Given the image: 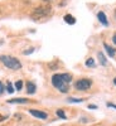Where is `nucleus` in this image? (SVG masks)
Wrapping results in <instances>:
<instances>
[{"mask_svg": "<svg viewBox=\"0 0 116 126\" xmlns=\"http://www.w3.org/2000/svg\"><path fill=\"white\" fill-rule=\"evenodd\" d=\"M6 91H8L9 93H13V92H14L13 85H12V83H10V82H8V83H6Z\"/></svg>", "mask_w": 116, "mask_h": 126, "instance_id": "2eb2a0df", "label": "nucleus"}, {"mask_svg": "<svg viewBox=\"0 0 116 126\" xmlns=\"http://www.w3.org/2000/svg\"><path fill=\"white\" fill-rule=\"evenodd\" d=\"M43 1H44V3H50L52 0H43Z\"/></svg>", "mask_w": 116, "mask_h": 126, "instance_id": "5701e85b", "label": "nucleus"}, {"mask_svg": "<svg viewBox=\"0 0 116 126\" xmlns=\"http://www.w3.org/2000/svg\"><path fill=\"white\" fill-rule=\"evenodd\" d=\"M114 15H115V18H116V9H115V12H114Z\"/></svg>", "mask_w": 116, "mask_h": 126, "instance_id": "393cba45", "label": "nucleus"}, {"mask_svg": "<svg viewBox=\"0 0 116 126\" xmlns=\"http://www.w3.org/2000/svg\"><path fill=\"white\" fill-rule=\"evenodd\" d=\"M107 106H109V107H112V109H115V110H116V105H114V103H111V102H109V103H107Z\"/></svg>", "mask_w": 116, "mask_h": 126, "instance_id": "6ab92c4d", "label": "nucleus"}, {"mask_svg": "<svg viewBox=\"0 0 116 126\" xmlns=\"http://www.w3.org/2000/svg\"><path fill=\"white\" fill-rule=\"evenodd\" d=\"M86 66H87V67H95V66H96V63H95V61H93L92 58H88V59L86 61Z\"/></svg>", "mask_w": 116, "mask_h": 126, "instance_id": "ddd939ff", "label": "nucleus"}, {"mask_svg": "<svg viewBox=\"0 0 116 126\" xmlns=\"http://www.w3.org/2000/svg\"><path fill=\"white\" fill-rule=\"evenodd\" d=\"M91 86H92V81L88 78H81V79L76 81V83H75V88L77 91H87L91 88Z\"/></svg>", "mask_w": 116, "mask_h": 126, "instance_id": "20e7f679", "label": "nucleus"}, {"mask_svg": "<svg viewBox=\"0 0 116 126\" xmlns=\"http://www.w3.org/2000/svg\"><path fill=\"white\" fill-rule=\"evenodd\" d=\"M15 88L18 90V91H20L23 88V81H17L15 82Z\"/></svg>", "mask_w": 116, "mask_h": 126, "instance_id": "4468645a", "label": "nucleus"}, {"mask_svg": "<svg viewBox=\"0 0 116 126\" xmlns=\"http://www.w3.org/2000/svg\"><path fill=\"white\" fill-rule=\"evenodd\" d=\"M71 81H72V76L69 73H57V75L52 76V85L62 93L68 92Z\"/></svg>", "mask_w": 116, "mask_h": 126, "instance_id": "f257e3e1", "label": "nucleus"}, {"mask_svg": "<svg viewBox=\"0 0 116 126\" xmlns=\"http://www.w3.org/2000/svg\"><path fill=\"white\" fill-rule=\"evenodd\" d=\"M103 47H105V50H106L107 53H109V56H110V57H115V54H116V49H115V48L110 47V46H109V44H106V43L103 44Z\"/></svg>", "mask_w": 116, "mask_h": 126, "instance_id": "6e6552de", "label": "nucleus"}, {"mask_svg": "<svg viewBox=\"0 0 116 126\" xmlns=\"http://www.w3.org/2000/svg\"><path fill=\"white\" fill-rule=\"evenodd\" d=\"M50 14V6L46 5V6H38L34 9V12L32 13V18L33 19H39V18H44L47 15Z\"/></svg>", "mask_w": 116, "mask_h": 126, "instance_id": "7ed1b4c3", "label": "nucleus"}, {"mask_svg": "<svg viewBox=\"0 0 116 126\" xmlns=\"http://www.w3.org/2000/svg\"><path fill=\"white\" fill-rule=\"evenodd\" d=\"M57 116L58 117H61V119H63V120H66L67 119V116H66V113H65V111H63V110H57Z\"/></svg>", "mask_w": 116, "mask_h": 126, "instance_id": "f8f14e48", "label": "nucleus"}, {"mask_svg": "<svg viewBox=\"0 0 116 126\" xmlns=\"http://www.w3.org/2000/svg\"><path fill=\"white\" fill-rule=\"evenodd\" d=\"M97 19H99V22H100L102 25L109 27V20H107V16H106V14H105L103 12H99V13H97Z\"/></svg>", "mask_w": 116, "mask_h": 126, "instance_id": "423d86ee", "label": "nucleus"}, {"mask_svg": "<svg viewBox=\"0 0 116 126\" xmlns=\"http://www.w3.org/2000/svg\"><path fill=\"white\" fill-rule=\"evenodd\" d=\"M5 119H6V117H5V116H1V115H0V121H4V120H5Z\"/></svg>", "mask_w": 116, "mask_h": 126, "instance_id": "4be33fe9", "label": "nucleus"}, {"mask_svg": "<svg viewBox=\"0 0 116 126\" xmlns=\"http://www.w3.org/2000/svg\"><path fill=\"white\" fill-rule=\"evenodd\" d=\"M114 83H115V86H116V77L114 78Z\"/></svg>", "mask_w": 116, "mask_h": 126, "instance_id": "b1692460", "label": "nucleus"}, {"mask_svg": "<svg viewBox=\"0 0 116 126\" xmlns=\"http://www.w3.org/2000/svg\"><path fill=\"white\" fill-rule=\"evenodd\" d=\"M33 52H34V48H30V49H28V50H24L23 53H24V54H30V53H33Z\"/></svg>", "mask_w": 116, "mask_h": 126, "instance_id": "f3484780", "label": "nucleus"}, {"mask_svg": "<svg viewBox=\"0 0 116 126\" xmlns=\"http://www.w3.org/2000/svg\"><path fill=\"white\" fill-rule=\"evenodd\" d=\"M97 57H99V61L101 63V66H106L107 64V59H106V57H105V54L102 53V52H99Z\"/></svg>", "mask_w": 116, "mask_h": 126, "instance_id": "9b49d317", "label": "nucleus"}, {"mask_svg": "<svg viewBox=\"0 0 116 126\" xmlns=\"http://www.w3.org/2000/svg\"><path fill=\"white\" fill-rule=\"evenodd\" d=\"M112 42H114V43H115V46H116V33L112 35Z\"/></svg>", "mask_w": 116, "mask_h": 126, "instance_id": "412c9836", "label": "nucleus"}, {"mask_svg": "<svg viewBox=\"0 0 116 126\" xmlns=\"http://www.w3.org/2000/svg\"><path fill=\"white\" fill-rule=\"evenodd\" d=\"M29 113L30 115H33L34 117L37 119H40V120H46L48 117V115L43 111H38V110H29Z\"/></svg>", "mask_w": 116, "mask_h": 126, "instance_id": "39448f33", "label": "nucleus"}, {"mask_svg": "<svg viewBox=\"0 0 116 126\" xmlns=\"http://www.w3.org/2000/svg\"><path fill=\"white\" fill-rule=\"evenodd\" d=\"M35 90H37L35 83L28 81V82H27V92H28L29 94H33V93H35Z\"/></svg>", "mask_w": 116, "mask_h": 126, "instance_id": "0eeeda50", "label": "nucleus"}, {"mask_svg": "<svg viewBox=\"0 0 116 126\" xmlns=\"http://www.w3.org/2000/svg\"><path fill=\"white\" fill-rule=\"evenodd\" d=\"M8 103H27V102H29V100L28 98H12V100H8L6 101Z\"/></svg>", "mask_w": 116, "mask_h": 126, "instance_id": "1a4fd4ad", "label": "nucleus"}, {"mask_svg": "<svg viewBox=\"0 0 116 126\" xmlns=\"http://www.w3.org/2000/svg\"><path fill=\"white\" fill-rule=\"evenodd\" d=\"M4 92V85H3V82H0V94H3Z\"/></svg>", "mask_w": 116, "mask_h": 126, "instance_id": "a211bd4d", "label": "nucleus"}, {"mask_svg": "<svg viewBox=\"0 0 116 126\" xmlns=\"http://www.w3.org/2000/svg\"><path fill=\"white\" fill-rule=\"evenodd\" d=\"M67 101L68 102H83V98H73V97H69Z\"/></svg>", "mask_w": 116, "mask_h": 126, "instance_id": "dca6fc26", "label": "nucleus"}, {"mask_svg": "<svg viewBox=\"0 0 116 126\" xmlns=\"http://www.w3.org/2000/svg\"><path fill=\"white\" fill-rule=\"evenodd\" d=\"M0 61L3 62V64L9 68V69H13V71H18L22 68V63L19 62L18 58L15 57H10V56H0Z\"/></svg>", "mask_w": 116, "mask_h": 126, "instance_id": "f03ea898", "label": "nucleus"}, {"mask_svg": "<svg viewBox=\"0 0 116 126\" xmlns=\"http://www.w3.org/2000/svg\"><path fill=\"white\" fill-rule=\"evenodd\" d=\"M63 19H65V22H66L67 24H71V25L76 23V19H75V16H72L71 14H66Z\"/></svg>", "mask_w": 116, "mask_h": 126, "instance_id": "9d476101", "label": "nucleus"}, {"mask_svg": "<svg viewBox=\"0 0 116 126\" xmlns=\"http://www.w3.org/2000/svg\"><path fill=\"white\" fill-rule=\"evenodd\" d=\"M88 109H92V110H95V109H97V106H96V105H90V106H88Z\"/></svg>", "mask_w": 116, "mask_h": 126, "instance_id": "aec40b11", "label": "nucleus"}]
</instances>
